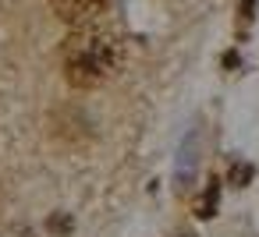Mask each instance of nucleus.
<instances>
[{
	"label": "nucleus",
	"instance_id": "f257e3e1",
	"mask_svg": "<svg viewBox=\"0 0 259 237\" xmlns=\"http://www.w3.org/2000/svg\"><path fill=\"white\" fill-rule=\"evenodd\" d=\"M117 64H121V39L110 29L96 22L75 25V32L64 43V75L71 85L96 89L117 71Z\"/></svg>",
	"mask_w": 259,
	"mask_h": 237
},
{
	"label": "nucleus",
	"instance_id": "f03ea898",
	"mask_svg": "<svg viewBox=\"0 0 259 237\" xmlns=\"http://www.w3.org/2000/svg\"><path fill=\"white\" fill-rule=\"evenodd\" d=\"M103 4L107 0H54V11L71 25H85V22H96Z\"/></svg>",
	"mask_w": 259,
	"mask_h": 237
}]
</instances>
